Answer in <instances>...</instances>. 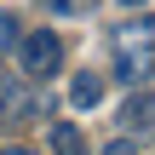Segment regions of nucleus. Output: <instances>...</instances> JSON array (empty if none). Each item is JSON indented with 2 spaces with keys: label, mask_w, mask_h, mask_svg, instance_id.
<instances>
[{
  "label": "nucleus",
  "mask_w": 155,
  "mask_h": 155,
  "mask_svg": "<svg viewBox=\"0 0 155 155\" xmlns=\"http://www.w3.org/2000/svg\"><path fill=\"white\" fill-rule=\"evenodd\" d=\"M17 58H23V75H29V81L52 75V69L63 63V40H58V29H29V35L17 40Z\"/></svg>",
  "instance_id": "1"
},
{
  "label": "nucleus",
  "mask_w": 155,
  "mask_h": 155,
  "mask_svg": "<svg viewBox=\"0 0 155 155\" xmlns=\"http://www.w3.org/2000/svg\"><path fill=\"white\" fill-rule=\"evenodd\" d=\"M155 75V40H132V46H115V81L138 86Z\"/></svg>",
  "instance_id": "2"
},
{
  "label": "nucleus",
  "mask_w": 155,
  "mask_h": 155,
  "mask_svg": "<svg viewBox=\"0 0 155 155\" xmlns=\"http://www.w3.org/2000/svg\"><path fill=\"white\" fill-rule=\"evenodd\" d=\"M40 109H46V98H35L23 81H0V121H29Z\"/></svg>",
  "instance_id": "3"
},
{
  "label": "nucleus",
  "mask_w": 155,
  "mask_h": 155,
  "mask_svg": "<svg viewBox=\"0 0 155 155\" xmlns=\"http://www.w3.org/2000/svg\"><path fill=\"white\" fill-rule=\"evenodd\" d=\"M69 104H75V109H98V104H104V75H92V69L75 75V81H69Z\"/></svg>",
  "instance_id": "4"
},
{
  "label": "nucleus",
  "mask_w": 155,
  "mask_h": 155,
  "mask_svg": "<svg viewBox=\"0 0 155 155\" xmlns=\"http://www.w3.org/2000/svg\"><path fill=\"white\" fill-rule=\"evenodd\" d=\"M46 144H52V155H86L75 121H52V127H46Z\"/></svg>",
  "instance_id": "5"
},
{
  "label": "nucleus",
  "mask_w": 155,
  "mask_h": 155,
  "mask_svg": "<svg viewBox=\"0 0 155 155\" xmlns=\"http://www.w3.org/2000/svg\"><path fill=\"white\" fill-rule=\"evenodd\" d=\"M121 121H127V132H144V127H155V92H138V98H127Z\"/></svg>",
  "instance_id": "6"
},
{
  "label": "nucleus",
  "mask_w": 155,
  "mask_h": 155,
  "mask_svg": "<svg viewBox=\"0 0 155 155\" xmlns=\"http://www.w3.org/2000/svg\"><path fill=\"white\" fill-rule=\"evenodd\" d=\"M40 6H46V17H92L98 0H40Z\"/></svg>",
  "instance_id": "7"
},
{
  "label": "nucleus",
  "mask_w": 155,
  "mask_h": 155,
  "mask_svg": "<svg viewBox=\"0 0 155 155\" xmlns=\"http://www.w3.org/2000/svg\"><path fill=\"white\" fill-rule=\"evenodd\" d=\"M17 40H23V35H17V17L0 12V52H17Z\"/></svg>",
  "instance_id": "8"
},
{
  "label": "nucleus",
  "mask_w": 155,
  "mask_h": 155,
  "mask_svg": "<svg viewBox=\"0 0 155 155\" xmlns=\"http://www.w3.org/2000/svg\"><path fill=\"white\" fill-rule=\"evenodd\" d=\"M98 155H138V144H132V138H115V144H104Z\"/></svg>",
  "instance_id": "9"
},
{
  "label": "nucleus",
  "mask_w": 155,
  "mask_h": 155,
  "mask_svg": "<svg viewBox=\"0 0 155 155\" xmlns=\"http://www.w3.org/2000/svg\"><path fill=\"white\" fill-rule=\"evenodd\" d=\"M0 155H35L29 144H0Z\"/></svg>",
  "instance_id": "10"
},
{
  "label": "nucleus",
  "mask_w": 155,
  "mask_h": 155,
  "mask_svg": "<svg viewBox=\"0 0 155 155\" xmlns=\"http://www.w3.org/2000/svg\"><path fill=\"white\" fill-rule=\"evenodd\" d=\"M121 6H144V0H121Z\"/></svg>",
  "instance_id": "11"
}]
</instances>
